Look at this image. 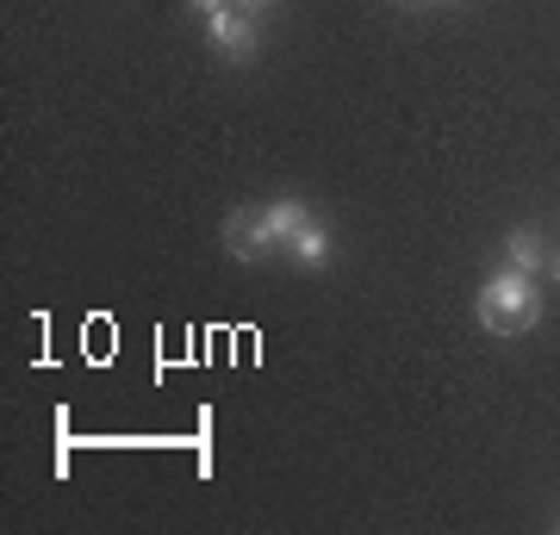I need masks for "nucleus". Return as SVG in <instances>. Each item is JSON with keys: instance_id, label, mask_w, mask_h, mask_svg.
<instances>
[{"instance_id": "nucleus-1", "label": "nucleus", "mask_w": 560, "mask_h": 535, "mask_svg": "<svg viewBox=\"0 0 560 535\" xmlns=\"http://www.w3.org/2000/svg\"><path fill=\"white\" fill-rule=\"evenodd\" d=\"M474 312H480V324L492 330V337H523V330H536V324H541L536 275H523V268H499V275L480 287Z\"/></svg>"}, {"instance_id": "nucleus-2", "label": "nucleus", "mask_w": 560, "mask_h": 535, "mask_svg": "<svg viewBox=\"0 0 560 535\" xmlns=\"http://www.w3.org/2000/svg\"><path fill=\"white\" fill-rule=\"evenodd\" d=\"M224 249L237 261H261L280 249V231H275V206H237L224 219Z\"/></svg>"}, {"instance_id": "nucleus-3", "label": "nucleus", "mask_w": 560, "mask_h": 535, "mask_svg": "<svg viewBox=\"0 0 560 535\" xmlns=\"http://www.w3.org/2000/svg\"><path fill=\"white\" fill-rule=\"evenodd\" d=\"M206 44H212L224 62H243L249 50H256V13H243V7L212 13V20H206Z\"/></svg>"}, {"instance_id": "nucleus-4", "label": "nucleus", "mask_w": 560, "mask_h": 535, "mask_svg": "<svg viewBox=\"0 0 560 535\" xmlns=\"http://www.w3.org/2000/svg\"><path fill=\"white\" fill-rule=\"evenodd\" d=\"M287 249H293V261H300V268H324V261H330V231H324L318 219H305L300 231H293V243H287Z\"/></svg>"}, {"instance_id": "nucleus-5", "label": "nucleus", "mask_w": 560, "mask_h": 535, "mask_svg": "<svg viewBox=\"0 0 560 535\" xmlns=\"http://www.w3.org/2000/svg\"><path fill=\"white\" fill-rule=\"evenodd\" d=\"M541 231H529V224H523V231H511V237H504V268H523V275H536L541 268Z\"/></svg>"}, {"instance_id": "nucleus-6", "label": "nucleus", "mask_w": 560, "mask_h": 535, "mask_svg": "<svg viewBox=\"0 0 560 535\" xmlns=\"http://www.w3.org/2000/svg\"><path fill=\"white\" fill-rule=\"evenodd\" d=\"M187 7H194L200 20H212V13H224V7H231V0H187Z\"/></svg>"}, {"instance_id": "nucleus-7", "label": "nucleus", "mask_w": 560, "mask_h": 535, "mask_svg": "<svg viewBox=\"0 0 560 535\" xmlns=\"http://www.w3.org/2000/svg\"><path fill=\"white\" fill-rule=\"evenodd\" d=\"M231 7H243V13H261V7H275V0H231Z\"/></svg>"}, {"instance_id": "nucleus-8", "label": "nucleus", "mask_w": 560, "mask_h": 535, "mask_svg": "<svg viewBox=\"0 0 560 535\" xmlns=\"http://www.w3.org/2000/svg\"><path fill=\"white\" fill-rule=\"evenodd\" d=\"M548 268H555V280H560V249H555V256H548Z\"/></svg>"}]
</instances>
